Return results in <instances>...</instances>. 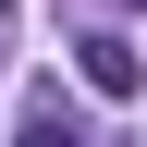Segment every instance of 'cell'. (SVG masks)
Instances as JSON below:
<instances>
[{
    "instance_id": "cell-2",
    "label": "cell",
    "mask_w": 147,
    "mask_h": 147,
    "mask_svg": "<svg viewBox=\"0 0 147 147\" xmlns=\"http://www.w3.org/2000/svg\"><path fill=\"white\" fill-rule=\"evenodd\" d=\"M12 147H86V135H74V110H61V98H25V123H12Z\"/></svg>"
},
{
    "instance_id": "cell-1",
    "label": "cell",
    "mask_w": 147,
    "mask_h": 147,
    "mask_svg": "<svg viewBox=\"0 0 147 147\" xmlns=\"http://www.w3.org/2000/svg\"><path fill=\"white\" fill-rule=\"evenodd\" d=\"M74 74H86V86H98V98H135V86H147V49H135V37H74Z\"/></svg>"
}]
</instances>
